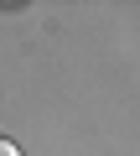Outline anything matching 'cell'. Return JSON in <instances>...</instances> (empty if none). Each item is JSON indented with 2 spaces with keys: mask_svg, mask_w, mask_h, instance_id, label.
<instances>
[{
  "mask_svg": "<svg viewBox=\"0 0 140 156\" xmlns=\"http://www.w3.org/2000/svg\"><path fill=\"white\" fill-rule=\"evenodd\" d=\"M0 156H21V151H16V146H11V140H0Z\"/></svg>",
  "mask_w": 140,
  "mask_h": 156,
  "instance_id": "1",
  "label": "cell"
}]
</instances>
